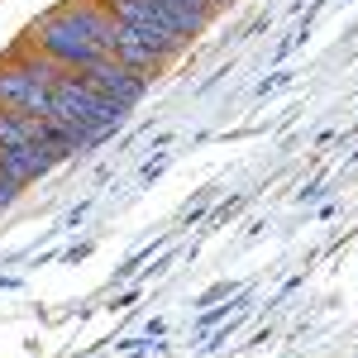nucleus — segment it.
Returning <instances> with one entry per match:
<instances>
[{
  "instance_id": "1",
  "label": "nucleus",
  "mask_w": 358,
  "mask_h": 358,
  "mask_svg": "<svg viewBox=\"0 0 358 358\" xmlns=\"http://www.w3.org/2000/svg\"><path fill=\"white\" fill-rule=\"evenodd\" d=\"M53 96V106H48V120L57 124H67V129H77V134L96 148V143H106V138L124 124V106L110 101V96H101V91H91V86L77 77V72H67L62 82L48 91Z\"/></svg>"
},
{
  "instance_id": "2",
  "label": "nucleus",
  "mask_w": 358,
  "mask_h": 358,
  "mask_svg": "<svg viewBox=\"0 0 358 358\" xmlns=\"http://www.w3.org/2000/svg\"><path fill=\"white\" fill-rule=\"evenodd\" d=\"M24 43L29 48H38V53H48L53 62H62L67 72H82V67H91L96 57H106L91 38H86L82 29L72 24L62 10H48V15H38L34 24H29V34H24Z\"/></svg>"
},
{
  "instance_id": "3",
  "label": "nucleus",
  "mask_w": 358,
  "mask_h": 358,
  "mask_svg": "<svg viewBox=\"0 0 358 358\" xmlns=\"http://www.w3.org/2000/svg\"><path fill=\"white\" fill-rule=\"evenodd\" d=\"M77 77H82V82L91 86V91H101V96L120 101L124 110H134L138 101L148 96V77H138L134 67H124V62H120V57H110V53H106V57H96L91 67H82Z\"/></svg>"
},
{
  "instance_id": "4",
  "label": "nucleus",
  "mask_w": 358,
  "mask_h": 358,
  "mask_svg": "<svg viewBox=\"0 0 358 358\" xmlns=\"http://www.w3.org/2000/svg\"><path fill=\"white\" fill-rule=\"evenodd\" d=\"M48 86L34 82L15 57H0V110H15V115H43L48 120Z\"/></svg>"
},
{
  "instance_id": "5",
  "label": "nucleus",
  "mask_w": 358,
  "mask_h": 358,
  "mask_svg": "<svg viewBox=\"0 0 358 358\" xmlns=\"http://www.w3.org/2000/svg\"><path fill=\"white\" fill-rule=\"evenodd\" d=\"M0 172H5V177H15L20 187H29V182H38V177H48V172H53V153H48L43 143H34V138L0 143Z\"/></svg>"
},
{
  "instance_id": "6",
  "label": "nucleus",
  "mask_w": 358,
  "mask_h": 358,
  "mask_svg": "<svg viewBox=\"0 0 358 358\" xmlns=\"http://www.w3.org/2000/svg\"><path fill=\"white\" fill-rule=\"evenodd\" d=\"M57 10H62L72 24L82 29V34L91 38V43H96V48H101V53H110V48H115L120 20H115V15L106 10V5H101V0H62Z\"/></svg>"
},
{
  "instance_id": "7",
  "label": "nucleus",
  "mask_w": 358,
  "mask_h": 358,
  "mask_svg": "<svg viewBox=\"0 0 358 358\" xmlns=\"http://www.w3.org/2000/svg\"><path fill=\"white\" fill-rule=\"evenodd\" d=\"M110 57H120L124 67H134L138 77H148V82H153V77H163V72H167V57L158 53V48H153V43H148V38H143L138 29H129V24H120V34H115V48H110Z\"/></svg>"
},
{
  "instance_id": "8",
  "label": "nucleus",
  "mask_w": 358,
  "mask_h": 358,
  "mask_svg": "<svg viewBox=\"0 0 358 358\" xmlns=\"http://www.w3.org/2000/svg\"><path fill=\"white\" fill-rule=\"evenodd\" d=\"M20 192H24V187H20L15 177H5V172H0V210H10V206L20 201Z\"/></svg>"
},
{
  "instance_id": "9",
  "label": "nucleus",
  "mask_w": 358,
  "mask_h": 358,
  "mask_svg": "<svg viewBox=\"0 0 358 358\" xmlns=\"http://www.w3.org/2000/svg\"><path fill=\"white\" fill-rule=\"evenodd\" d=\"M215 5H220V10H224V5H234V0H215Z\"/></svg>"
},
{
  "instance_id": "10",
  "label": "nucleus",
  "mask_w": 358,
  "mask_h": 358,
  "mask_svg": "<svg viewBox=\"0 0 358 358\" xmlns=\"http://www.w3.org/2000/svg\"><path fill=\"white\" fill-rule=\"evenodd\" d=\"M0 124H5V110H0Z\"/></svg>"
}]
</instances>
